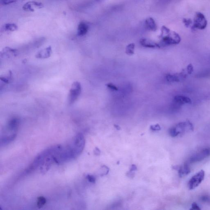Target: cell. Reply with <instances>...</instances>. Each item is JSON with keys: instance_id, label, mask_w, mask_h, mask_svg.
I'll return each instance as SVG.
<instances>
[{"instance_id": "cell-27", "label": "cell", "mask_w": 210, "mask_h": 210, "mask_svg": "<svg viewBox=\"0 0 210 210\" xmlns=\"http://www.w3.org/2000/svg\"><path fill=\"white\" fill-rule=\"evenodd\" d=\"M95 152H97V153H96V154H100V151L98 148H96Z\"/></svg>"}, {"instance_id": "cell-29", "label": "cell", "mask_w": 210, "mask_h": 210, "mask_svg": "<svg viewBox=\"0 0 210 210\" xmlns=\"http://www.w3.org/2000/svg\"><path fill=\"white\" fill-rule=\"evenodd\" d=\"M96 1H101V0H96Z\"/></svg>"}, {"instance_id": "cell-20", "label": "cell", "mask_w": 210, "mask_h": 210, "mask_svg": "<svg viewBox=\"0 0 210 210\" xmlns=\"http://www.w3.org/2000/svg\"><path fill=\"white\" fill-rule=\"evenodd\" d=\"M46 202L45 199L44 197L39 198L38 202V206L39 207H41L45 204Z\"/></svg>"}, {"instance_id": "cell-25", "label": "cell", "mask_w": 210, "mask_h": 210, "mask_svg": "<svg viewBox=\"0 0 210 210\" xmlns=\"http://www.w3.org/2000/svg\"><path fill=\"white\" fill-rule=\"evenodd\" d=\"M87 178L88 179V180L90 182L92 183H94L95 182V178L93 176H91V175H88L87 176Z\"/></svg>"}, {"instance_id": "cell-15", "label": "cell", "mask_w": 210, "mask_h": 210, "mask_svg": "<svg viewBox=\"0 0 210 210\" xmlns=\"http://www.w3.org/2000/svg\"><path fill=\"white\" fill-rule=\"evenodd\" d=\"M17 25L14 24H7L3 26V30L6 31L13 32V31H17Z\"/></svg>"}, {"instance_id": "cell-13", "label": "cell", "mask_w": 210, "mask_h": 210, "mask_svg": "<svg viewBox=\"0 0 210 210\" xmlns=\"http://www.w3.org/2000/svg\"><path fill=\"white\" fill-rule=\"evenodd\" d=\"M89 29L88 25L86 23H80L78 28V35L83 36L87 34Z\"/></svg>"}, {"instance_id": "cell-9", "label": "cell", "mask_w": 210, "mask_h": 210, "mask_svg": "<svg viewBox=\"0 0 210 210\" xmlns=\"http://www.w3.org/2000/svg\"><path fill=\"white\" fill-rule=\"evenodd\" d=\"M173 168L178 171L179 175L180 177L186 176L190 172V169L187 163H185L181 166H175Z\"/></svg>"}, {"instance_id": "cell-26", "label": "cell", "mask_w": 210, "mask_h": 210, "mask_svg": "<svg viewBox=\"0 0 210 210\" xmlns=\"http://www.w3.org/2000/svg\"><path fill=\"white\" fill-rule=\"evenodd\" d=\"M137 170V167L135 165H132L130 171H134Z\"/></svg>"}, {"instance_id": "cell-18", "label": "cell", "mask_w": 210, "mask_h": 210, "mask_svg": "<svg viewBox=\"0 0 210 210\" xmlns=\"http://www.w3.org/2000/svg\"><path fill=\"white\" fill-rule=\"evenodd\" d=\"M183 22L185 26L187 28L189 27L193 24L191 19L189 18H184L183 20Z\"/></svg>"}, {"instance_id": "cell-5", "label": "cell", "mask_w": 210, "mask_h": 210, "mask_svg": "<svg viewBox=\"0 0 210 210\" xmlns=\"http://www.w3.org/2000/svg\"><path fill=\"white\" fill-rule=\"evenodd\" d=\"M205 176V172L201 170L190 179L188 182V187L190 190H192L198 186L203 181Z\"/></svg>"}, {"instance_id": "cell-23", "label": "cell", "mask_w": 210, "mask_h": 210, "mask_svg": "<svg viewBox=\"0 0 210 210\" xmlns=\"http://www.w3.org/2000/svg\"><path fill=\"white\" fill-rule=\"evenodd\" d=\"M186 71L188 74H191L193 72L194 69H193V67L191 64H190L187 66Z\"/></svg>"}, {"instance_id": "cell-28", "label": "cell", "mask_w": 210, "mask_h": 210, "mask_svg": "<svg viewBox=\"0 0 210 210\" xmlns=\"http://www.w3.org/2000/svg\"><path fill=\"white\" fill-rule=\"evenodd\" d=\"M115 127H116V129H117V130H120V128L119 126L117 125H115Z\"/></svg>"}, {"instance_id": "cell-8", "label": "cell", "mask_w": 210, "mask_h": 210, "mask_svg": "<svg viewBox=\"0 0 210 210\" xmlns=\"http://www.w3.org/2000/svg\"><path fill=\"white\" fill-rule=\"evenodd\" d=\"M44 5L40 2H29L24 5L23 9L27 12H33L35 9H39L43 8Z\"/></svg>"}, {"instance_id": "cell-19", "label": "cell", "mask_w": 210, "mask_h": 210, "mask_svg": "<svg viewBox=\"0 0 210 210\" xmlns=\"http://www.w3.org/2000/svg\"><path fill=\"white\" fill-rule=\"evenodd\" d=\"M107 87L110 89L112 90L113 91H117L118 90V87L114 84L112 83H109L106 85Z\"/></svg>"}, {"instance_id": "cell-7", "label": "cell", "mask_w": 210, "mask_h": 210, "mask_svg": "<svg viewBox=\"0 0 210 210\" xmlns=\"http://www.w3.org/2000/svg\"><path fill=\"white\" fill-rule=\"evenodd\" d=\"M188 73H186L185 70H183L179 74H168L166 75V79L169 82H179L182 79L186 77Z\"/></svg>"}, {"instance_id": "cell-4", "label": "cell", "mask_w": 210, "mask_h": 210, "mask_svg": "<svg viewBox=\"0 0 210 210\" xmlns=\"http://www.w3.org/2000/svg\"><path fill=\"white\" fill-rule=\"evenodd\" d=\"M207 25V21L204 15L200 12L196 13L193 20L192 29L193 31H195L196 29L204 30L206 28Z\"/></svg>"}, {"instance_id": "cell-21", "label": "cell", "mask_w": 210, "mask_h": 210, "mask_svg": "<svg viewBox=\"0 0 210 210\" xmlns=\"http://www.w3.org/2000/svg\"><path fill=\"white\" fill-rule=\"evenodd\" d=\"M200 200L203 202H208L210 201V197L208 195H203L200 197Z\"/></svg>"}, {"instance_id": "cell-3", "label": "cell", "mask_w": 210, "mask_h": 210, "mask_svg": "<svg viewBox=\"0 0 210 210\" xmlns=\"http://www.w3.org/2000/svg\"><path fill=\"white\" fill-rule=\"evenodd\" d=\"M82 87L80 83L76 81L72 84L68 96L69 104H72L78 99L81 94Z\"/></svg>"}, {"instance_id": "cell-24", "label": "cell", "mask_w": 210, "mask_h": 210, "mask_svg": "<svg viewBox=\"0 0 210 210\" xmlns=\"http://www.w3.org/2000/svg\"><path fill=\"white\" fill-rule=\"evenodd\" d=\"M190 210H200L201 208H200V207L196 203L194 202L193 203L192 205V208L190 209Z\"/></svg>"}, {"instance_id": "cell-17", "label": "cell", "mask_w": 210, "mask_h": 210, "mask_svg": "<svg viewBox=\"0 0 210 210\" xmlns=\"http://www.w3.org/2000/svg\"><path fill=\"white\" fill-rule=\"evenodd\" d=\"M24 0H1V4L5 6L15 3H20L24 2Z\"/></svg>"}, {"instance_id": "cell-1", "label": "cell", "mask_w": 210, "mask_h": 210, "mask_svg": "<svg viewBox=\"0 0 210 210\" xmlns=\"http://www.w3.org/2000/svg\"><path fill=\"white\" fill-rule=\"evenodd\" d=\"M161 31L160 35L161 40L160 44H158L160 47L161 46H168L177 44L180 42L181 37L176 32L171 31L165 26H163L162 28Z\"/></svg>"}, {"instance_id": "cell-16", "label": "cell", "mask_w": 210, "mask_h": 210, "mask_svg": "<svg viewBox=\"0 0 210 210\" xmlns=\"http://www.w3.org/2000/svg\"><path fill=\"white\" fill-rule=\"evenodd\" d=\"M135 44L134 43H131L127 45L126 48V53L129 56H131L134 54Z\"/></svg>"}, {"instance_id": "cell-14", "label": "cell", "mask_w": 210, "mask_h": 210, "mask_svg": "<svg viewBox=\"0 0 210 210\" xmlns=\"http://www.w3.org/2000/svg\"><path fill=\"white\" fill-rule=\"evenodd\" d=\"M146 26L149 29L152 31H156L157 30V26L154 20L152 18H149L145 21Z\"/></svg>"}, {"instance_id": "cell-6", "label": "cell", "mask_w": 210, "mask_h": 210, "mask_svg": "<svg viewBox=\"0 0 210 210\" xmlns=\"http://www.w3.org/2000/svg\"><path fill=\"white\" fill-rule=\"evenodd\" d=\"M210 155V150L208 148L204 149L191 156L190 158V162L191 164L198 162L207 158Z\"/></svg>"}, {"instance_id": "cell-10", "label": "cell", "mask_w": 210, "mask_h": 210, "mask_svg": "<svg viewBox=\"0 0 210 210\" xmlns=\"http://www.w3.org/2000/svg\"><path fill=\"white\" fill-rule=\"evenodd\" d=\"M52 53V49L51 46H48L39 51L36 55V57L39 59H46L50 57Z\"/></svg>"}, {"instance_id": "cell-11", "label": "cell", "mask_w": 210, "mask_h": 210, "mask_svg": "<svg viewBox=\"0 0 210 210\" xmlns=\"http://www.w3.org/2000/svg\"><path fill=\"white\" fill-rule=\"evenodd\" d=\"M140 44L145 47L150 48H160L159 44L155 42L150 39H142L140 41Z\"/></svg>"}, {"instance_id": "cell-2", "label": "cell", "mask_w": 210, "mask_h": 210, "mask_svg": "<svg viewBox=\"0 0 210 210\" xmlns=\"http://www.w3.org/2000/svg\"><path fill=\"white\" fill-rule=\"evenodd\" d=\"M194 130L193 125L189 121L181 122L174 126L169 130V134L172 137H176L179 134Z\"/></svg>"}, {"instance_id": "cell-22", "label": "cell", "mask_w": 210, "mask_h": 210, "mask_svg": "<svg viewBox=\"0 0 210 210\" xmlns=\"http://www.w3.org/2000/svg\"><path fill=\"white\" fill-rule=\"evenodd\" d=\"M150 129L153 131H160L161 129V127L159 124H157L155 125H153L150 126Z\"/></svg>"}, {"instance_id": "cell-12", "label": "cell", "mask_w": 210, "mask_h": 210, "mask_svg": "<svg viewBox=\"0 0 210 210\" xmlns=\"http://www.w3.org/2000/svg\"><path fill=\"white\" fill-rule=\"evenodd\" d=\"M174 101L176 104L179 105L190 104L192 103L191 100L189 98L185 96L180 95L175 96L174 98Z\"/></svg>"}]
</instances>
